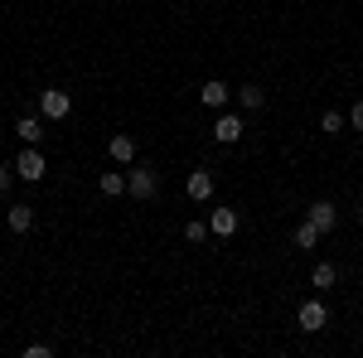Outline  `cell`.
Returning a JSON list of instances; mask_svg holds the SVG:
<instances>
[{
    "instance_id": "6da1fadb",
    "label": "cell",
    "mask_w": 363,
    "mask_h": 358,
    "mask_svg": "<svg viewBox=\"0 0 363 358\" xmlns=\"http://www.w3.org/2000/svg\"><path fill=\"white\" fill-rule=\"evenodd\" d=\"M126 194L136 198V203H150L155 194H160V174L150 165H131V174H126Z\"/></svg>"
},
{
    "instance_id": "7a4b0ae2",
    "label": "cell",
    "mask_w": 363,
    "mask_h": 358,
    "mask_svg": "<svg viewBox=\"0 0 363 358\" xmlns=\"http://www.w3.org/2000/svg\"><path fill=\"white\" fill-rule=\"evenodd\" d=\"M73 111V97L63 92V87H49V92H39V116L44 121H63Z\"/></svg>"
},
{
    "instance_id": "3957f363",
    "label": "cell",
    "mask_w": 363,
    "mask_h": 358,
    "mask_svg": "<svg viewBox=\"0 0 363 358\" xmlns=\"http://www.w3.org/2000/svg\"><path fill=\"white\" fill-rule=\"evenodd\" d=\"M44 155H39V150H34V145H29V150H20V155H15V174H20V179H25V184H39V179H44Z\"/></svg>"
},
{
    "instance_id": "277c9868",
    "label": "cell",
    "mask_w": 363,
    "mask_h": 358,
    "mask_svg": "<svg viewBox=\"0 0 363 358\" xmlns=\"http://www.w3.org/2000/svg\"><path fill=\"white\" fill-rule=\"evenodd\" d=\"M296 320H301V330H306V334H320L325 325H330V310H325V301H306Z\"/></svg>"
},
{
    "instance_id": "5b68a950",
    "label": "cell",
    "mask_w": 363,
    "mask_h": 358,
    "mask_svg": "<svg viewBox=\"0 0 363 358\" xmlns=\"http://www.w3.org/2000/svg\"><path fill=\"white\" fill-rule=\"evenodd\" d=\"M213 140H218V145H238V140H242V116H238V111H223L218 126H213Z\"/></svg>"
},
{
    "instance_id": "8992f818",
    "label": "cell",
    "mask_w": 363,
    "mask_h": 358,
    "mask_svg": "<svg viewBox=\"0 0 363 358\" xmlns=\"http://www.w3.org/2000/svg\"><path fill=\"white\" fill-rule=\"evenodd\" d=\"M5 223H10L15 237H25L29 228H34V208H29V203H10V208H5Z\"/></svg>"
},
{
    "instance_id": "52a82bcc",
    "label": "cell",
    "mask_w": 363,
    "mask_h": 358,
    "mask_svg": "<svg viewBox=\"0 0 363 358\" xmlns=\"http://www.w3.org/2000/svg\"><path fill=\"white\" fill-rule=\"evenodd\" d=\"M199 102L208 111H223V102H228V83H218V78H208V83L199 87Z\"/></svg>"
},
{
    "instance_id": "ba28073f",
    "label": "cell",
    "mask_w": 363,
    "mask_h": 358,
    "mask_svg": "<svg viewBox=\"0 0 363 358\" xmlns=\"http://www.w3.org/2000/svg\"><path fill=\"white\" fill-rule=\"evenodd\" d=\"M184 194H189L194 203L213 198V174H208V169H194V174H189V184H184Z\"/></svg>"
},
{
    "instance_id": "9c48e42d",
    "label": "cell",
    "mask_w": 363,
    "mask_h": 358,
    "mask_svg": "<svg viewBox=\"0 0 363 358\" xmlns=\"http://www.w3.org/2000/svg\"><path fill=\"white\" fill-rule=\"evenodd\" d=\"M208 228H213V237H233L238 233V213L233 208H213L208 213Z\"/></svg>"
},
{
    "instance_id": "30bf717a",
    "label": "cell",
    "mask_w": 363,
    "mask_h": 358,
    "mask_svg": "<svg viewBox=\"0 0 363 358\" xmlns=\"http://www.w3.org/2000/svg\"><path fill=\"white\" fill-rule=\"evenodd\" d=\"M107 150H112L116 165H131V160H136V136H126V131H121V136H112V145H107Z\"/></svg>"
},
{
    "instance_id": "8fae6325",
    "label": "cell",
    "mask_w": 363,
    "mask_h": 358,
    "mask_svg": "<svg viewBox=\"0 0 363 358\" xmlns=\"http://www.w3.org/2000/svg\"><path fill=\"white\" fill-rule=\"evenodd\" d=\"M15 131H20L25 145H39V140H44V116H20V121H15Z\"/></svg>"
},
{
    "instance_id": "7c38bea8",
    "label": "cell",
    "mask_w": 363,
    "mask_h": 358,
    "mask_svg": "<svg viewBox=\"0 0 363 358\" xmlns=\"http://www.w3.org/2000/svg\"><path fill=\"white\" fill-rule=\"evenodd\" d=\"M310 223H315L320 233H330V228H335V223H339L335 203H325V198H320V203H310Z\"/></svg>"
},
{
    "instance_id": "4fadbf2b",
    "label": "cell",
    "mask_w": 363,
    "mask_h": 358,
    "mask_svg": "<svg viewBox=\"0 0 363 358\" xmlns=\"http://www.w3.org/2000/svg\"><path fill=\"white\" fill-rule=\"evenodd\" d=\"M97 189L107 194V198H121V194H126V174H121V169H107V174L97 179Z\"/></svg>"
},
{
    "instance_id": "5bb4252c",
    "label": "cell",
    "mask_w": 363,
    "mask_h": 358,
    "mask_svg": "<svg viewBox=\"0 0 363 358\" xmlns=\"http://www.w3.org/2000/svg\"><path fill=\"white\" fill-rule=\"evenodd\" d=\"M238 102H242V111H262L267 107V92H262L257 83H247L242 92H238Z\"/></svg>"
},
{
    "instance_id": "9a60e30c",
    "label": "cell",
    "mask_w": 363,
    "mask_h": 358,
    "mask_svg": "<svg viewBox=\"0 0 363 358\" xmlns=\"http://www.w3.org/2000/svg\"><path fill=\"white\" fill-rule=\"evenodd\" d=\"M320 237H325V233H320V228H315L310 218L296 228V247H306V252H310V247H320Z\"/></svg>"
},
{
    "instance_id": "2e32d148",
    "label": "cell",
    "mask_w": 363,
    "mask_h": 358,
    "mask_svg": "<svg viewBox=\"0 0 363 358\" xmlns=\"http://www.w3.org/2000/svg\"><path fill=\"white\" fill-rule=\"evenodd\" d=\"M335 281H339V272L330 267V262H320V267H315V276H310V286H320V291H330Z\"/></svg>"
},
{
    "instance_id": "e0dca14e",
    "label": "cell",
    "mask_w": 363,
    "mask_h": 358,
    "mask_svg": "<svg viewBox=\"0 0 363 358\" xmlns=\"http://www.w3.org/2000/svg\"><path fill=\"white\" fill-rule=\"evenodd\" d=\"M344 121H349L344 111H325V116H320V126H325L330 136H339V131H344Z\"/></svg>"
},
{
    "instance_id": "ac0fdd59",
    "label": "cell",
    "mask_w": 363,
    "mask_h": 358,
    "mask_svg": "<svg viewBox=\"0 0 363 358\" xmlns=\"http://www.w3.org/2000/svg\"><path fill=\"white\" fill-rule=\"evenodd\" d=\"M208 233H213L208 223H189V228H184V237H189V242H208Z\"/></svg>"
},
{
    "instance_id": "d6986e66",
    "label": "cell",
    "mask_w": 363,
    "mask_h": 358,
    "mask_svg": "<svg viewBox=\"0 0 363 358\" xmlns=\"http://www.w3.org/2000/svg\"><path fill=\"white\" fill-rule=\"evenodd\" d=\"M49 354H54V344H29L25 349V358H49Z\"/></svg>"
},
{
    "instance_id": "ffe728a7",
    "label": "cell",
    "mask_w": 363,
    "mask_h": 358,
    "mask_svg": "<svg viewBox=\"0 0 363 358\" xmlns=\"http://www.w3.org/2000/svg\"><path fill=\"white\" fill-rule=\"evenodd\" d=\"M349 126H354V131H363V102H354V107H349Z\"/></svg>"
},
{
    "instance_id": "44dd1931",
    "label": "cell",
    "mask_w": 363,
    "mask_h": 358,
    "mask_svg": "<svg viewBox=\"0 0 363 358\" xmlns=\"http://www.w3.org/2000/svg\"><path fill=\"white\" fill-rule=\"evenodd\" d=\"M10 179H15V165H0V189H10Z\"/></svg>"
},
{
    "instance_id": "7402d4cb",
    "label": "cell",
    "mask_w": 363,
    "mask_h": 358,
    "mask_svg": "<svg viewBox=\"0 0 363 358\" xmlns=\"http://www.w3.org/2000/svg\"><path fill=\"white\" fill-rule=\"evenodd\" d=\"M0 203H5V189H0Z\"/></svg>"
},
{
    "instance_id": "603a6c76",
    "label": "cell",
    "mask_w": 363,
    "mask_h": 358,
    "mask_svg": "<svg viewBox=\"0 0 363 358\" xmlns=\"http://www.w3.org/2000/svg\"><path fill=\"white\" fill-rule=\"evenodd\" d=\"M359 213H363V203H359Z\"/></svg>"
}]
</instances>
